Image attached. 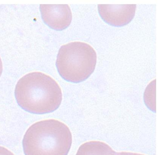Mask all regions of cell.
<instances>
[{"instance_id": "1", "label": "cell", "mask_w": 158, "mask_h": 155, "mask_svg": "<svg viewBox=\"0 0 158 155\" xmlns=\"http://www.w3.org/2000/svg\"><path fill=\"white\" fill-rule=\"evenodd\" d=\"M18 105L30 113L42 114L57 110L61 103L62 93L58 83L51 76L34 72L19 80L15 89Z\"/></svg>"}, {"instance_id": "2", "label": "cell", "mask_w": 158, "mask_h": 155, "mask_svg": "<svg viewBox=\"0 0 158 155\" xmlns=\"http://www.w3.org/2000/svg\"><path fill=\"white\" fill-rule=\"evenodd\" d=\"M72 144V134L64 123L54 119L32 124L23 141L25 155H67Z\"/></svg>"}, {"instance_id": "3", "label": "cell", "mask_w": 158, "mask_h": 155, "mask_svg": "<svg viewBox=\"0 0 158 155\" xmlns=\"http://www.w3.org/2000/svg\"><path fill=\"white\" fill-rule=\"evenodd\" d=\"M97 54L89 44L73 42L61 47L56 61L57 70L66 81L78 83L86 80L94 72Z\"/></svg>"}, {"instance_id": "4", "label": "cell", "mask_w": 158, "mask_h": 155, "mask_svg": "<svg viewBox=\"0 0 158 155\" xmlns=\"http://www.w3.org/2000/svg\"><path fill=\"white\" fill-rule=\"evenodd\" d=\"M135 4H99L98 10L102 20L110 25L123 27L130 23L135 13Z\"/></svg>"}, {"instance_id": "5", "label": "cell", "mask_w": 158, "mask_h": 155, "mask_svg": "<svg viewBox=\"0 0 158 155\" xmlns=\"http://www.w3.org/2000/svg\"><path fill=\"white\" fill-rule=\"evenodd\" d=\"M41 16L51 28L62 31L68 27L72 21V13L67 4H41Z\"/></svg>"}, {"instance_id": "6", "label": "cell", "mask_w": 158, "mask_h": 155, "mask_svg": "<svg viewBox=\"0 0 158 155\" xmlns=\"http://www.w3.org/2000/svg\"><path fill=\"white\" fill-rule=\"evenodd\" d=\"M76 155H117V153L104 142L92 141L81 145Z\"/></svg>"}, {"instance_id": "7", "label": "cell", "mask_w": 158, "mask_h": 155, "mask_svg": "<svg viewBox=\"0 0 158 155\" xmlns=\"http://www.w3.org/2000/svg\"><path fill=\"white\" fill-rule=\"evenodd\" d=\"M0 155H15L11 151L3 147L0 146Z\"/></svg>"}, {"instance_id": "8", "label": "cell", "mask_w": 158, "mask_h": 155, "mask_svg": "<svg viewBox=\"0 0 158 155\" xmlns=\"http://www.w3.org/2000/svg\"><path fill=\"white\" fill-rule=\"evenodd\" d=\"M117 155H145L138 153H132V152H121L117 153Z\"/></svg>"}, {"instance_id": "9", "label": "cell", "mask_w": 158, "mask_h": 155, "mask_svg": "<svg viewBox=\"0 0 158 155\" xmlns=\"http://www.w3.org/2000/svg\"><path fill=\"white\" fill-rule=\"evenodd\" d=\"M2 70H3V66H2V61L1 59L0 58V77L2 74Z\"/></svg>"}]
</instances>
